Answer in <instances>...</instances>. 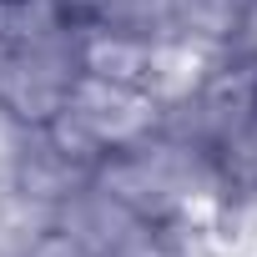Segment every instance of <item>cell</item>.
<instances>
[{
    "label": "cell",
    "mask_w": 257,
    "mask_h": 257,
    "mask_svg": "<svg viewBox=\"0 0 257 257\" xmlns=\"http://www.w3.org/2000/svg\"><path fill=\"white\" fill-rule=\"evenodd\" d=\"M91 81V36L56 0H16L0 51V126L36 132L66 121Z\"/></svg>",
    "instance_id": "cell-1"
},
{
    "label": "cell",
    "mask_w": 257,
    "mask_h": 257,
    "mask_svg": "<svg viewBox=\"0 0 257 257\" xmlns=\"http://www.w3.org/2000/svg\"><path fill=\"white\" fill-rule=\"evenodd\" d=\"M56 6L91 41H137V46H167L177 16V0H56Z\"/></svg>",
    "instance_id": "cell-2"
},
{
    "label": "cell",
    "mask_w": 257,
    "mask_h": 257,
    "mask_svg": "<svg viewBox=\"0 0 257 257\" xmlns=\"http://www.w3.org/2000/svg\"><path fill=\"white\" fill-rule=\"evenodd\" d=\"M222 51L247 61V66H257V0H242L237 6V21H232V36H227Z\"/></svg>",
    "instance_id": "cell-3"
}]
</instances>
